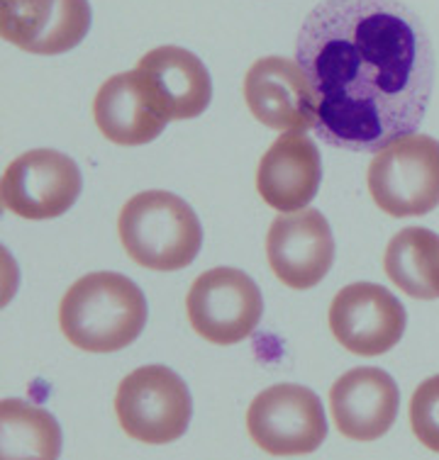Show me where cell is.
Wrapping results in <instances>:
<instances>
[{
    "instance_id": "cell-1",
    "label": "cell",
    "mask_w": 439,
    "mask_h": 460,
    "mask_svg": "<svg viewBox=\"0 0 439 460\" xmlns=\"http://www.w3.org/2000/svg\"><path fill=\"white\" fill-rule=\"evenodd\" d=\"M296 61L315 91V132L376 154L417 134L435 84L430 34L398 0H325L305 17Z\"/></svg>"
},
{
    "instance_id": "cell-2",
    "label": "cell",
    "mask_w": 439,
    "mask_h": 460,
    "mask_svg": "<svg viewBox=\"0 0 439 460\" xmlns=\"http://www.w3.org/2000/svg\"><path fill=\"white\" fill-rule=\"evenodd\" d=\"M149 317L147 297L122 273L98 270L78 278L59 305V327L88 353H115L142 334Z\"/></svg>"
},
{
    "instance_id": "cell-3",
    "label": "cell",
    "mask_w": 439,
    "mask_h": 460,
    "mask_svg": "<svg viewBox=\"0 0 439 460\" xmlns=\"http://www.w3.org/2000/svg\"><path fill=\"white\" fill-rule=\"evenodd\" d=\"M118 232L122 249L147 270H181L203 246V226L184 198L166 190H144L125 202Z\"/></svg>"
},
{
    "instance_id": "cell-4",
    "label": "cell",
    "mask_w": 439,
    "mask_h": 460,
    "mask_svg": "<svg viewBox=\"0 0 439 460\" xmlns=\"http://www.w3.org/2000/svg\"><path fill=\"white\" fill-rule=\"evenodd\" d=\"M369 193L390 217H420L439 205V142L408 134L376 151L369 166Z\"/></svg>"
},
{
    "instance_id": "cell-5",
    "label": "cell",
    "mask_w": 439,
    "mask_h": 460,
    "mask_svg": "<svg viewBox=\"0 0 439 460\" xmlns=\"http://www.w3.org/2000/svg\"><path fill=\"white\" fill-rule=\"evenodd\" d=\"M115 414L130 438L164 446L186 434L193 400L184 377L166 366H142L120 383Z\"/></svg>"
},
{
    "instance_id": "cell-6",
    "label": "cell",
    "mask_w": 439,
    "mask_h": 460,
    "mask_svg": "<svg viewBox=\"0 0 439 460\" xmlns=\"http://www.w3.org/2000/svg\"><path fill=\"white\" fill-rule=\"evenodd\" d=\"M186 310L195 334L215 346H232L249 339L259 327L264 297L245 270L220 266L195 278Z\"/></svg>"
},
{
    "instance_id": "cell-7",
    "label": "cell",
    "mask_w": 439,
    "mask_h": 460,
    "mask_svg": "<svg viewBox=\"0 0 439 460\" xmlns=\"http://www.w3.org/2000/svg\"><path fill=\"white\" fill-rule=\"evenodd\" d=\"M246 431L254 446L271 456H305L327 438L325 407L310 387L281 383L254 397Z\"/></svg>"
},
{
    "instance_id": "cell-8",
    "label": "cell",
    "mask_w": 439,
    "mask_h": 460,
    "mask_svg": "<svg viewBox=\"0 0 439 460\" xmlns=\"http://www.w3.org/2000/svg\"><path fill=\"white\" fill-rule=\"evenodd\" d=\"M84 188L78 164L54 149L20 154L3 173L0 200L22 219H54L74 208Z\"/></svg>"
},
{
    "instance_id": "cell-9",
    "label": "cell",
    "mask_w": 439,
    "mask_h": 460,
    "mask_svg": "<svg viewBox=\"0 0 439 460\" xmlns=\"http://www.w3.org/2000/svg\"><path fill=\"white\" fill-rule=\"evenodd\" d=\"M408 314L396 295L376 283L342 288L329 305V329L356 356H381L406 334Z\"/></svg>"
},
{
    "instance_id": "cell-10",
    "label": "cell",
    "mask_w": 439,
    "mask_h": 460,
    "mask_svg": "<svg viewBox=\"0 0 439 460\" xmlns=\"http://www.w3.org/2000/svg\"><path fill=\"white\" fill-rule=\"evenodd\" d=\"M91 22L88 0H0V37L40 57L78 47Z\"/></svg>"
},
{
    "instance_id": "cell-11",
    "label": "cell",
    "mask_w": 439,
    "mask_h": 460,
    "mask_svg": "<svg viewBox=\"0 0 439 460\" xmlns=\"http://www.w3.org/2000/svg\"><path fill=\"white\" fill-rule=\"evenodd\" d=\"M273 276L293 290H310L335 263V239L327 217L318 209L288 212L273 219L266 236Z\"/></svg>"
},
{
    "instance_id": "cell-12",
    "label": "cell",
    "mask_w": 439,
    "mask_h": 460,
    "mask_svg": "<svg viewBox=\"0 0 439 460\" xmlns=\"http://www.w3.org/2000/svg\"><path fill=\"white\" fill-rule=\"evenodd\" d=\"M245 98L262 125L279 132H305L315 127V91L300 64L286 57L254 61L245 75Z\"/></svg>"
},
{
    "instance_id": "cell-13",
    "label": "cell",
    "mask_w": 439,
    "mask_h": 460,
    "mask_svg": "<svg viewBox=\"0 0 439 460\" xmlns=\"http://www.w3.org/2000/svg\"><path fill=\"white\" fill-rule=\"evenodd\" d=\"M135 71L147 98L169 122L198 118L211 105V74L203 61L184 47L166 44L147 51Z\"/></svg>"
},
{
    "instance_id": "cell-14",
    "label": "cell",
    "mask_w": 439,
    "mask_h": 460,
    "mask_svg": "<svg viewBox=\"0 0 439 460\" xmlns=\"http://www.w3.org/2000/svg\"><path fill=\"white\" fill-rule=\"evenodd\" d=\"M400 393L381 368H352L329 387L332 421L352 441H376L396 424Z\"/></svg>"
},
{
    "instance_id": "cell-15",
    "label": "cell",
    "mask_w": 439,
    "mask_h": 460,
    "mask_svg": "<svg viewBox=\"0 0 439 460\" xmlns=\"http://www.w3.org/2000/svg\"><path fill=\"white\" fill-rule=\"evenodd\" d=\"M322 159L305 132H283L262 156L256 190L276 212H300L320 190Z\"/></svg>"
},
{
    "instance_id": "cell-16",
    "label": "cell",
    "mask_w": 439,
    "mask_h": 460,
    "mask_svg": "<svg viewBox=\"0 0 439 460\" xmlns=\"http://www.w3.org/2000/svg\"><path fill=\"white\" fill-rule=\"evenodd\" d=\"M94 118L101 134L120 146H142L159 137L169 119L147 98L137 71L110 75L98 88L94 101Z\"/></svg>"
},
{
    "instance_id": "cell-17",
    "label": "cell",
    "mask_w": 439,
    "mask_h": 460,
    "mask_svg": "<svg viewBox=\"0 0 439 460\" xmlns=\"http://www.w3.org/2000/svg\"><path fill=\"white\" fill-rule=\"evenodd\" d=\"M386 276L415 300H439V234L408 226L390 239L383 259Z\"/></svg>"
},
{
    "instance_id": "cell-18",
    "label": "cell",
    "mask_w": 439,
    "mask_h": 460,
    "mask_svg": "<svg viewBox=\"0 0 439 460\" xmlns=\"http://www.w3.org/2000/svg\"><path fill=\"white\" fill-rule=\"evenodd\" d=\"M61 427L32 402H0V460H59Z\"/></svg>"
},
{
    "instance_id": "cell-19",
    "label": "cell",
    "mask_w": 439,
    "mask_h": 460,
    "mask_svg": "<svg viewBox=\"0 0 439 460\" xmlns=\"http://www.w3.org/2000/svg\"><path fill=\"white\" fill-rule=\"evenodd\" d=\"M410 429L420 444L439 453V376L423 380L413 393Z\"/></svg>"
}]
</instances>
